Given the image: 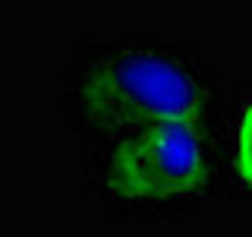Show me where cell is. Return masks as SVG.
Listing matches in <instances>:
<instances>
[{"label": "cell", "instance_id": "obj_3", "mask_svg": "<svg viewBox=\"0 0 252 237\" xmlns=\"http://www.w3.org/2000/svg\"><path fill=\"white\" fill-rule=\"evenodd\" d=\"M236 168H240L243 180L252 187V105L240 123V146H236Z\"/></svg>", "mask_w": 252, "mask_h": 237}, {"label": "cell", "instance_id": "obj_2", "mask_svg": "<svg viewBox=\"0 0 252 237\" xmlns=\"http://www.w3.org/2000/svg\"><path fill=\"white\" fill-rule=\"evenodd\" d=\"M205 184L195 123H158L129 133L110 158V187L123 199H170Z\"/></svg>", "mask_w": 252, "mask_h": 237}, {"label": "cell", "instance_id": "obj_1", "mask_svg": "<svg viewBox=\"0 0 252 237\" xmlns=\"http://www.w3.org/2000/svg\"><path fill=\"white\" fill-rule=\"evenodd\" d=\"M73 105L92 130H148L195 123L202 82L192 67L158 44H110L82 63Z\"/></svg>", "mask_w": 252, "mask_h": 237}]
</instances>
